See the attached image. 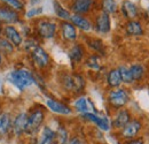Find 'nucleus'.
I'll list each match as a JSON object with an SVG mask.
<instances>
[{
  "label": "nucleus",
  "instance_id": "nucleus-1",
  "mask_svg": "<svg viewBox=\"0 0 149 144\" xmlns=\"http://www.w3.org/2000/svg\"><path fill=\"white\" fill-rule=\"evenodd\" d=\"M7 80L14 84L19 90L23 91L25 88L35 83V76L28 69H16L8 74Z\"/></svg>",
  "mask_w": 149,
  "mask_h": 144
},
{
  "label": "nucleus",
  "instance_id": "nucleus-2",
  "mask_svg": "<svg viewBox=\"0 0 149 144\" xmlns=\"http://www.w3.org/2000/svg\"><path fill=\"white\" fill-rule=\"evenodd\" d=\"M45 120V113L41 108H35L28 114V126H26V135H33L40 130V128Z\"/></svg>",
  "mask_w": 149,
  "mask_h": 144
},
{
  "label": "nucleus",
  "instance_id": "nucleus-3",
  "mask_svg": "<svg viewBox=\"0 0 149 144\" xmlns=\"http://www.w3.org/2000/svg\"><path fill=\"white\" fill-rule=\"evenodd\" d=\"M62 84L65 90L79 93L85 88V78L79 74L64 75L62 78Z\"/></svg>",
  "mask_w": 149,
  "mask_h": 144
},
{
  "label": "nucleus",
  "instance_id": "nucleus-4",
  "mask_svg": "<svg viewBox=\"0 0 149 144\" xmlns=\"http://www.w3.org/2000/svg\"><path fill=\"white\" fill-rule=\"evenodd\" d=\"M130 100V95L125 89H113L108 95V102L113 108H123Z\"/></svg>",
  "mask_w": 149,
  "mask_h": 144
},
{
  "label": "nucleus",
  "instance_id": "nucleus-5",
  "mask_svg": "<svg viewBox=\"0 0 149 144\" xmlns=\"http://www.w3.org/2000/svg\"><path fill=\"white\" fill-rule=\"evenodd\" d=\"M37 32L38 35L44 38V39H51L55 36L56 34V25L55 22L49 21V20H39L37 22Z\"/></svg>",
  "mask_w": 149,
  "mask_h": 144
},
{
  "label": "nucleus",
  "instance_id": "nucleus-6",
  "mask_svg": "<svg viewBox=\"0 0 149 144\" xmlns=\"http://www.w3.org/2000/svg\"><path fill=\"white\" fill-rule=\"evenodd\" d=\"M141 128H142L141 121L138 120V119H133L126 126H124L120 129V136L126 141L135 138V137H138Z\"/></svg>",
  "mask_w": 149,
  "mask_h": 144
},
{
  "label": "nucleus",
  "instance_id": "nucleus-7",
  "mask_svg": "<svg viewBox=\"0 0 149 144\" xmlns=\"http://www.w3.org/2000/svg\"><path fill=\"white\" fill-rule=\"evenodd\" d=\"M30 53H31L32 60H33V62L36 64L37 67H39V68H45V67H47L49 65V62H51L49 55L44 50V47H41L40 45L36 46Z\"/></svg>",
  "mask_w": 149,
  "mask_h": 144
},
{
  "label": "nucleus",
  "instance_id": "nucleus-8",
  "mask_svg": "<svg viewBox=\"0 0 149 144\" xmlns=\"http://www.w3.org/2000/svg\"><path fill=\"white\" fill-rule=\"evenodd\" d=\"M26 126H28V114L25 112L19 113L14 120H13V133L15 134V136H22L23 134H25L26 131Z\"/></svg>",
  "mask_w": 149,
  "mask_h": 144
},
{
  "label": "nucleus",
  "instance_id": "nucleus-9",
  "mask_svg": "<svg viewBox=\"0 0 149 144\" xmlns=\"http://www.w3.org/2000/svg\"><path fill=\"white\" fill-rule=\"evenodd\" d=\"M131 121V113L129 109L119 108L118 112L115 114L111 121V126L115 129H122L124 126H126Z\"/></svg>",
  "mask_w": 149,
  "mask_h": 144
},
{
  "label": "nucleus",
  "instance_id": "nucleus-10",
  "mask_svg": "<svg viewBox=\"0 0 149 144\" xmlns=\"http://www.w3.org/2000/svg\"><path fill=\"white\" fill-rule=\"evenodd\" d=\"M95 30L101 35H106L110 31V16H109V14L101 12L96 16V18H95Z\"/></svg>",
  "mask_w": 149,
  "mask_h": 144
},
{
  "label": "nucleus",
  "instance_id": "nucleus-11",
  "mask_svg": "<svg viewBox=\"0 0 149 144\" xmlns=\"http://www.w3.org/2000/svg\"><path fill=\"white\" fill-rule=\"evenodd\" d=\"M81 116H83V119L88 120V121L95 124L103 131L110 130V122H109V120L106 116H100V115H97L95 113H84Z\"/></svg>",
  "mask_w": 149,
  "mask_h": 144
},
{
  "label": "nucleus",
  "instance_id": "nucleus-12",
  "mask_svg": "<svg viewBox=\"0 0 149 144\" xmlns=\"http://www.w3.org/2000/svg\"><path fill=\"white\" fill-rule=\"evenodd\" d=\"M19 21V13L7 6H0V22L7 24H14Z\"/></svg>",
  "mask_w": 149,
  "mask_h": 144
},
{
  "label": "nucleus",
  "instance_id": "nucleus-13",
  "mask_svg": "<svg viewBox=\"0 0 149 144\" xmlns=\"http://www.w3.org/2000/svg\"><path fill=\"white\" fill-rule=\"evenodd\" d=\"M36 144H56V133L48 126L42 127Z\"/></svg>",
  "mask_w": 149,
  "mask_h": 144
},
{
  "label": "nucleus",
  "instance_id": "nucleus-14",
  "mask_svg": "<svg viewBox=\"0 0 149 144\" xmlns=\"http://www.w3.org/2000/svg\"><path fill=\"white\" fill-rule=\"evenodd\" d=\"M3 34H5V38L8 39L15 47L21 46L23 43V38L21 36L19 31L13 25H7L3 28Z\"/></svg>",
  "mask_w": 149,
  "mask_h": 144
},
{
  "label": "nucleus",
  "instance_id": "nucleus-15",
  "mask_svg": "<svg viewBox=\"0 0 149 144\" xmlns=\"http://www.w3.org/2000/svg\"><path fill=\"white\" fill-rule=\"evenodd\" d=\"M46 105L52 112H54L56 114H61V115H70L72 114V109L69 107L68 105L57 102L54 99H47L46 100Z\"/></svg>",
  "mask_w": 149,
  "mask_h": 144
},
{
  "label": "nucleus",
  "instance_id": "nucleus-16",
  "mask_svg": "<svg viewBox=\"0 0 149 144\" xmlns=\"http://www.w3.org/2000/svg\"><path fill=\"white\" fill-rule=\"evenodd\" d=\"M94 0H74L71 4V9L74 14H86L91 11Z\"/></svg>",
  "mask_w": 149,
  "mask_h": 144
},
{
  "label": "nucleus",
  "instance_id": "nucleus-17",
  "mask_svg": "<svg viewBox=\"0 0 149 144\" xmlns=\"http://www.w3.org/2000/svg\"><path fill=\"white\" fill-rule=\"evenodd\" d=\"M61 28V34L63 38L68 42H74L77 39V30L76 27L70 21H63L60 25Z\"/></svg>",
  "mask_w": 149,
  "mask_h": 144
},
{
  "label": "nucleus",
  "instance_id": "nucleus-18",
  "mask_svg": "<svg viewBox=\"0 0 149 144\" xmlns=\"http://www.w3.org/2000/svg\"><path fill=\"white\" fill-rule=\"evenodd\" d=\"M74 108L80 112L81 114L84 113H94V106L92 102L86 98V97H79L74 104Z\"/></svg>",
  "mask_w": 149,
  "mask_h": 144
},
{
  "label": "nucleus",
  "instance_id": "nucleus-19",
  "mask_svg": "<svg viewBox=\"0 0 149 144\" xmlns=\"http://www.w3.org/2000/svg\"><path fill=\"white\" fill-rule=\"evenodd\" d=\"M70 22L74 27L79 28L83 31H90L92 29V23L86 18H84L83 15H79V14H71Z\"/></svg>",
  "mask_w": 149,
  "mask_h": 144
},
{
  "label": "nucleus",
  "instance_id": "nucleus-20",
  "mask_svg": "<svg viewBox=\"0 0 149 144\" xmlns=\"http://www.w3.org/2000/svg\"><path fill=\"white\" fill-rule=\"evenodd\" d=\"M122 13L123 15L129 20H134V18L138 16V7L134 2H132L130 0H125L123 1L122 4Z\"/></svg>",
  "mask_w": 149,
  "mask_h": 144
},
{
  "label": "nucleus",
  "instance_id": "nucleus-21",
  "mask_svg": "<svg viewBox=\"0 0 149 144\" xmlns=\"http://www.w3.org/2000/svg\"><path fill=\"white\" fill-rule=\"evenodd\" d=\"M13 126V120L9 113H0V136H6Z\"/></svg>",
  "mask_w": 149,
  "mask_h": 144
},
{
  "label": "nucleus",
  "instance_id": "nucleus-22",
  "mask_svg": "<svg viewBox=\"0 0 149 144\" xmlns=\"http://www.w3.org/2000/svg\"><path fill=\"white\" fill-rule=\"evenodd\" d=\"M125 31L129 36H142L143 35V29L140 24L139 21L135 20H130L126 24H125Z\"/></svg>",
  "mask_w": 149,
  "mask_h": 144
},
{
  "label": "nucleus",
  "instance_id": "nucleus-23",
  "mask_svg": "<svg viewBox=\"0 0 149 144\" xmlns=\"http://www.w3.org/2000/svg\"><path fill=\"white\" fill-rule=\"evenodd\" d=\"M107 83L110 88H119V85L123 82H122L120 73H119L118 68H112L109 71L108 75H107Z\"/></svg>",
  "mask_w": 149,
  "mask_h": 144
},
{
  "label": "nucleus",
  "instance_id": "nucleus-24",
  "mask_svg": "<svg viewBox=\"0 0 149 144\" xmlns=\"http://www.w3.org/2000/svg\"><path fill=\"white\" fill-rule=\"evenodd\" d=\"M84 56V49L80 44H74V46L69 50V58L71 62L74 64H79Z\"/></svg>",
  "mask_w": 149,
  "mask_h": 144
},
{
  "label": "nucleus",
  "instance_id": "nucleus-25",
  "mask_svg": "<svg viewBox=\"0 0 149 144\" xmlns=\"http://www.w3.org/2000/svg\"><path fill=\"white\" fill-rule=\"evenodd\" d=\"M131 74H132V77H133V81L134 82H139L143 78L145 74H146V68L141 65V64H133L130 67Z\"/></svg>",
  "mask_w": 149,
  "mask_h": 144
},
{
  "label": "nucleus",
  "instance_id": "nucleus-26",
  "mask_svg": "<svg viewBox=\"0 0 149 144\" xmlns=\"http://www.w3.org/2000/svg\"><path fill=\"white\" fill-rule=\"evenodd\" d=\"M54 11H55V14L57 15V18H60L63 21H70V16H71V13L65 9L58 1H54Z\"/></svg>",
  "mask_w": 149,
  "mask_h": 144
},
{
  "label": "nucleus",
  "instance_id": "nucleus-27",
  "mask_svg": "<svg viewBox=\"0 0 149 144\" xmlns=\"http://www.w3.org/2000/svg\"><path fill=\"white\" fill-rule=\"evenodd\" d=\"M88 46L97 53L102 54V55L106 54V47H104V44L102 43L101 39H97V38L88 39Z\"/></svg>",
  "mask_w": 149,
  "mask_h": 144
},
{
  "label": "nucleus",
  "instance_id": "nucleus-28",
  "mask_svg": "<svg viewBox=\"0 0 149 144\" xmlns=\"http://www.w3.org/2000/svg\"><path fill=\"white\" fill-rule=\"evenodd\" d=\"M14 49H15V46L8 39L0 37V52H1V54L3 53L5 55L13 54L14 53Z\"/></svg>",
  "mask_w": 149,
  "mask_h": 144
},
{
  "label": "nucleus",
  "instance_id": "nucleus-29",
  "mask_svg": "<svg viewBox=\"0 0 149 144\" xmlns=\"http://www.w3.org/2000/svg\"><path fill=\"white\" fill-rule=\"evenodd\" d=\"M56 133V144H68L69 143V134L64 127H58Z\"/></svg>",
  "mask_w": 149,
  "mask_h": 144
},
{
  "label": "nucleus",
  "instance_id": "nucleus-30",
  "mask_svg": "<svg viewBox=\"0 0 149 144\" xmlns=\"http://www.w3.org/2000/svg\"><path fill=\"white\" fill-rule=\"evenodd\" d=\"M101 8L102 12L107 13V14H113L117 11V2L116 0H102L101 2Z\"/></svg>",
  "mask_w": 149,
  "mask_h": 144
},
{
  "label": "nucleus",
  "instance_id": "nucleus-31",
  "mask_svg": "<svg viewBox=\"0 0 149 144\" xmlns=\"http://www.w3.org/2000/svg\"><path fill=\"white\" fill-rule=\"evenodd\" d=\"M118 69H119V73H120V77H122V82L123 83H125V84H132L134 82L129 67L120 66V67H118Z\"/></svg>",
  "mask_w": 149,
  "mask_h": 144
},
{
  "label": "nucleus",
  "instance_id": "nucleus-32",
  "mask_svg": "<svg viewBox=\"0 0 149 144\" xmlns=\"http://www.w3.org/2000/svg\"><path fill=\"white\" fill-rule=\"evenodd\" d=\"M86 66L92 69V71H99L101 68V64H100V56L99 55H91L87 60H86Z\"/></svg>",
  "mask_w": 149,
  "mask_h": 144
},
{
  "label": "nucleus",
  "instance_id": "nucleus-33",
  "mask_svg": "<svg viewBox=\"0 0 149 144\" xmlns=\"http://www.w3.org/2000/svg\"><path fill=\"white\" fill-rule=\"evenodd\" d=\"M3 5H6L7 7L19 12V11H22L24 8V4L21 1V0H0Z\"/></svg>",
  "mask_w": 149,
  "mask_h": 144
},
{
  "label": "nucleus",
  "instance_id": "nucleus-34",
  "mask_svg": "<svg viewBox=\"0 0 149 144\" xmlns=\"http://www.w3.org/2000/svg\"><path fill=\"white\" fill-rule=\"evenodd\" d=\"M41 13H42V8L41 7H35V8H31L30 11L26 12V18H35L37 15H40Z\"/></svg>",
  "mask_w": 149,
  "mask_h": 144
},
{
  "label": "nucleus",
  "instance_id": "nucleus-35",
  "mask_svg": "<svg viewBox=\"0 0 149 144\" xmlns=\"http://www.w3.org/2000/svg\"><path fill=\"white\" fill-rule=\"evenodd\" d=\"M68 144H87V143H86V141L83 140L81 137H79V136H74V137H71V138L69 140V143Z\"/></svg>",
  "mask_w": 149,
  "mask_h": 144
},
{
  "label": "nucleus",
  "instance_id": "nucleus-36",
  "mask_svg": "<svg viewBox=\"0 0 149 144\" xmlns=\"http://www.w3.org/2000/svg\"><path fill=\"white\" fill-rule=\"evenodd\" d=\"M125 144H146V142H145V140H143V138L135 137V138H132V140L126 141Z\"/></svg>",
  "mask_w": 149,
  "mask_h": 144
},
{
  "label": "nucleus",
  "instance_id": "nucleus-37",
  "mask_svg": "<svg viewBox=\"0 0 149 144\" xmlns=\"http://www.w3.org/2000/svg\"><path fill=\"white\" fill-rule=\"evenodd\" d=\"M39 1H40V0H31V4H32V5H36Z\"/></svg>",
  "mask_w": 149,
  "mask_h": 144
},
{
  "label": "nucleus",
  "instance_id": "nucleus-38",
  "mask_svg": "<svg viewBox=\"0 0 149 144\" xmlns=\"http://www.w3.org/2000/svg\"><path fill=\"white\" fill-rule=\"evenodd\" d=\"M2 35V25H1V22H0V37Z\"/></svg>",
  "mask_w": 149,
  "mask_h": 144
},
{
  "label": "nucleus",
  "instance_id": "nucleus-39",
  "mask_svg": "<svg viewBox=\"0 0 149 144\" xmlns=\"http://www.w3.org/2000/svg\"><path fill=\"white\" fill-rule=\"evenodd\" d=\"M2 64V54H1V52H0V65Z\"/></svg>",
  "mask_w": 149,
  "mask_h": 144
},
{
  "label": "nucleus",
  "instance_id": "nucleus-40",
  "mask_svg": "<svg viewBox=\"0 0 149 144\" xmlns=\"http://www.w3.org/2000/svg\"><path fill=\"white\" fill-rule=\"evenodd\" d=\"M148 14H149V9H148Z\"/></svg>",
  "mask_w": 149,
  "mask_h": 144
},
{
  "label": "nucleus",
  "instance_id": "nucleus-41",
  "mask_svg": "<svg viewBox=\"0 0 149 144\" xmlns=\"http://www.w3.org/2000/svg\"><path fill=\"white\" fill-rule=\"evenodd\" d=\"M21 1H22V0H21Z\"/></svg>",
  "mask_w": 149,
  "mask_h": 144
}]
</instances>
